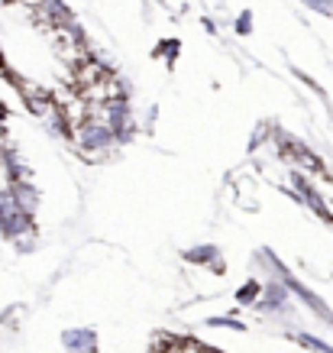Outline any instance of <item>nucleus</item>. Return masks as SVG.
<instances>
[{"label": "nucleus", "instance_id": "obj_1", "mask_svg": "<svg viewBox=\"0 0 333 353\" xmlns=\"http://www.w3.org/2000/svg\"><path fill=\"white\" fill-rule=\"evenodd\" d=\"M110 72H114V68H110V62L104 59V55H87L78 68H72V85H75L78 91H85V88H91L94 81H100L104 75H110Z\"/></svg>", "mask_w": 333, "mask_h": 353}, {"label": "nucleus", "instance_id": "obj_2", "mask_svg": "<svg viewBox=\"0 0 333 353\" xmlns=\"http://www.w3.org/2000/svg\"><path fill=\"white\" fill-rule=\"evenodd\" d=\"M237 30H239V32H249V30H253V17H249V13H239Z\"/></svg>", "mask_w": 333, "mask_h": 353}, {"label": "nucleus", "instance_id": "obj_3", "mask_svg": "<svg viewBox=\"0 0 333 353\" xmlns=\"http://www.w3.org/2000/svg\"><path fill=\"white\" fill-rule=\"evenodd\" d=\"M7 68V59H3V49H0V72Z\"/></svg>", "mask_w": 333, "mask_h": 353}]
</instances>
